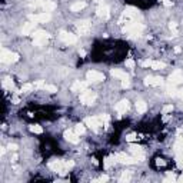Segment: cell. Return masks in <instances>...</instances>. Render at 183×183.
Returning a JSON list of instances; mask_svg holds the SVG:
<instances>
[{
    "mask_svg": "<svg viewBox=\"0 0 183 183\" xmlns=\"http://www.w3.org/2000/svg\"><path fill=\"white\" fill-rule=\"evenodd\" d=\"M115 160L119 163H123V165H134V163H137L139 160H137V158H130V156H127L126 153H116L115 154Z\"/></svg>",
    "mask_w": 183,
    "mask_h": 183,
    "instance_id": "52a82bcc",
    "label": "cell"
},
{
    "mask_svg": "<svg viewBox=\"0 0 183 183\" xmlns=\"http://www.w3.org/2000/svg\"><path fill=\"white\" fill-rule=\"evenodd\" d=\"M134 64H136V63H134V60H133V59H127V60H126V66H127V67H130V69H133V67H134Z\"/></svg>",
    "mask_w": 183,
    "mask_h": 183,
    "instance_id": "ab89813d",
    "label": "cell"
},
{
    "mask_svg": "<svg viewBox=\"0 0 183 183\" xmlns=\"http://www.w3.org/2000/svg\"><path fill=\"white\" fill-rule=\"evenodd\" d=\"M84 123L90 127L93 132H99V126H103L102 125V122H100V119H99V116L97 117H86L84 119Z\"/></svg>",
    "mask_w": 183,
    "mask_h": 183,
    "instance_id": "9c48e42d",
    "label": "cell"
},
{
    "mask_svg": "<svg viewBox=\"0 0 183 183\" xmlns=\"http://www.w3.org/2000/svg\"><path fill=\"white\" fill-rule=\"evenodd\" d=\"M49 167L53 172H56V173H59V175H62V176H64L69 172L66 169V166H64V160H60V159H54V160L49 162Z\"/></svg>",
    "mask_w": 183,
    "mask_h": 183,
    "instance_id": "3957f363",
    "label": "cell"
},
{
    "mask_svg": "<svg viewBox=\"0 0 183 183\" xmlns=\"http://www.w3.org/2000/svg\"><path fill=\"white\" fill-rule=\"evenodd\" d=\"M30 21H34V23H46V21L52 20V14L49 12H42V13H36V14H29Z\"/></svg>",
    "mask_w": 183,
    "mask_h": 183,
    "instance_id": "5b68a950",
    "label": "cell"
},
{
    "mask_svg": "<svg viewBox=\"0 0 183 183\" xmlns=\"http://www.w3.org/2000/svg\"><path fill=\"white\" fill-rule=\"evenodd\" d=\"M33 84H30V83H26V84H23L21 86V89H20V93H30V91L33 90Z\"/></svg>",
    "mask_w": 183,
    "mask_h": 183,
    "instance_id": "83f0119b",
    "label": "cell"
},
{
    "mask_svg": "<svg viewBox=\"0 0 183 183\" xmlns=\"http://www.w3.org/2000/svg\"><path fill=\"white\" fill-rule=\"evenodd\" d=\"M126 140H127V142H133V140H136V134H134V133H129L127 136H126Z\"/></svg>",
    "mask_w": 183,
    "mask_h": 183,
    "instance_id": "b9f144b4",
    "label": "cell"
},
{
    "mask_svg": "<svg viewBox=\"0 0 183 183\" xmlns=\"http://www.w3.org/2000/svg\"><path fill=\"white\" fill-rule=\"evenodd\" d=\"M166 91H167V95L172 96V97H175V96H177V89L175 88V84H167V88H166Z\"/></svg>",
    "mask_w": 183,
    "mask_h": 183,
    "instance_id": "484cf974",
    "label": "cell"
},
{
    "mask_svg": "<svg viewBox=\"0 0 183 183\" xmlns=\"http://www.w3.org/2000/svg\"><path fill=\"white\" fill-rule=\"evenodd\" d=\"M86 79H88L89 83H97V82H103L104 80V75L100 73V72L96 70H90L86 73Z\"/></svg>",
    "mask_w": 183,
    "mask_h": 183,
    "instance_id": "ba28073f",
    "label": "cell"
},
{
    "mask_svg": "<svg viewBox=\"0 0 183 183\" xmlns=\"http://www.w3.org/2000/svg\"><path fill=\"white\" fill-rule=\"evenodd\" d=\"M129 107H130V103L127 100H120V102L115 106V110L119 113V116H122V115H125V113L129 110Z\"/></svg>",
    "mask_w": 183,
    "mask_h": 183,
    "instance_id": "5bb4252c",
    "label": "cell"
},
{
    "mask_svg": "<svg viewBox=\"0 0 183 183\" xmlns=\"http://www.w3.org/2000/svg\"><path fill=\"white\" fill-rule=\"evenodd\" d=\"M4 153H6V149H4V147H2V150H0V154H2V156H3Z\"/></svg>",
    "mask_w": 183,
    "mask_h": 183,
    "instance_id": "db71d44e",
    "label": "cell"
},
{
    "mask_svg": "<svg viewBox=\"0 0 183 183\" xmlns=\"http://www.w3.org/2000/svg\"><path fill=\"white\" fill-rule=\"evenodd\" d=\"M116 162V160H115V159H112V158H106L104 159V167H106V169H110V167L113 166V163Z\"/></svg>",
    "mask_w": 183,
    "mask_h": 183,
    "instance_id": "1f68e13d",
    "label": "cell"
},
{
    "mask_svg": "<svg viewBox=\"0 0 183 183\" xmlns=\"http://www.w3.org/2000/svg\"><path fill=\"white\" fill-rule=\"evenodd\" d=\"M64 139L67 142H70V143H79V134L76 133L75 130H66L64 132Z\"/></svg>",
    "mask_w": 183,
    "mask_h": 183,
    "instance_id": "ac0fdd59",
    "label": "cell"
},
{
    "mask_svg": "<svg viewBox=\"0 0 183 183\" xmlns=\"http://www.w3.org/2000/svg\"><path fill=\"white\" fill-rule=\"evenodd\" d=\"M143 29H145L143 23H137V21H134V20H130V21H127L126 26L123 27V32L130 34V36H140Z\"/></svg>",
    "mask_w": 183,
    "mask_h": 183,
    "instance_id": "6da1fadb",
    "label": "cell"
},
{
    "mask_svg": "<svg viewBox=\"0 0 183 183\" xmlns=\"http://www.w3.org/2000/svg\"><path fill=\"white\" fill-rule=\"evenodd\" d=\"M129 150H130V153L133 154L134 158H137V160H139V162H142V160H143V159H145V153H143V149H142L140 146H136V145H130Z\"/></svg>",
    "mask_w": 183,
    "mask_h": 183,
    "instance_id": "4fadbf2b",
    "label": "cell"
},
{
    "mask_svg": "<svg viewBox=\"0 0 183 183\" xmlns=\"http://www.w3.org/2000/svg\"><path fill=\"white\" fill-rule=\"evenodd\" d=\"M99 119H100V122H102V125H103L106 129H109V126H110V117H109V115L103 113V115L99 116Z\"/></svg>",
    "mask_w": 183,
    "mask_h": 183,
    "instance_id": "d4e9b609",
    "label": "cell"
},
{
    "mask_svg": "<svg viewBox=\"0 0 183 183\" xmlns=\"http://www.w3.org/2000/svg\"><path fill=\"white\" fill-rule=\"evenodd\" d=\"M156 165H158V166H165L166 162H165L163 159H156Z\"/></svg>",
    "mask_w": 183,
    "mask_h": 183,
    "instance_id": "f6af8a7d",
    "label": "cell"
},
{
    "mask_svg": "<svg viewBox=\"0 0 183 183\" xmlns=\"http://www.w3.org/2000/svg\"><path fill=\"white\" fill-rule=\"evenodd\" d=\"M136 110L139 113H145L146 110H147V104H146V102H143V100H137L136 102Z\"/></svg>",
    "mask_w": 183,
    "mask_h": 183,
    "instance_id": "cb8c5ba5",
    "label": "cell"
},
{
    "mask_svg": "<svg viewBox=\"0 0 183 183\" xmlns=\"http://www.w3.org/2000/svg\"><path fill=\"white\" fill-rule=\"evenodd\" d=\"M75 132H76V133H77V134H79V136H80V134H84V132H86V129H84V126L82 125V123H79V125H76V126H75Z\"/></svg>",
    "mask_w": 183,
    "mask_h": 183,
    "instance_id": "f1b7e54d",
    "label": "cell"
},
{
    "mask_svg": "<svg viewBox=\"0 0 183 183\" xmlns=\"http://www.w3.org/2000/svg\"><path fill=\"white\" fill-rule=\"evenodd\" d=\"M176 165L179 169H183V154H177L176 156Z\"/></svg>",
    "mask_w": 183,
    "mask_h": 183,
    "instance_id": "e575fe53",
    "label": "cell"
},
{
    "mask_svg": "<svg viewBox=\"0 0 183 183\" xmlns=\"http://www.w3.org/2000/svg\"><path fill=\"white\" fill-rule=\"evenodd\" d=\"M45 84H46V83L43 82V80H37V82H36L33 86H34L36 89H43V88H45Z\"/></svg>",
    "mask_w": 183,
    "mask_h": 183,
    "instance_id": "8d00e7d4",
    "label": "cell"
},
{
    "mask_svg": "<svg viewBox=\"0 0 183 183\" xmlns=\"http://www.w3.org/2000/svg\"><path fill=\"white\" fill-rule=\"evenodd\" d=\"M162 2H163V4H165L166 7H170L172 6V2H169V0H162Z\"/></svg>",
    "mask_w": 183,
    "mask_h": 183,
    "instance_id": "7dc6e473",
    "label": "cell"
},
{
    "mask_svg": "<svg viewBox=\"0 0 183 183\" xmlns=\"http://www.w3.org/2000/svg\"><path fill=\"white\" fill-rule=\"evenodd\" d=\"M177 180H179V182H183V175L180 176V177H179V179H177Z\"/></svg>",
    "mask_w": 183,
    "mask_h": 183,
    "instance_id": "9f6ffc18",
    "label": "cell"
},
{
    "mask_svg": "<svg viewBox=\"0 0 183 183\" xmlns=\"http://www.w3.org/2000/svg\"><path fill=\"white\" fill-rule=\"evenodd\" d=\"M169 83L170 84H180V83H183V72L182 70H179V69H176L173 73H172L170 76H169Z\"/></svg>",
    "mask_w": 183,
    "mask_h": 183,
    "instance_id": "8fae6325",
    "label": "cell"
},
{
    "mask_svg": "<svg viewBox=\"0 0 183 183\" xmlns=\"http://www.w3.org/2000/svg\"><path fill=\"white\" fill-rule=\"evenodd\" d=\"M7 149L10 150V152H12V150L14 152V150H17V146H16V145H12V143H10V145L7 146Z\"/></svg>",
    "mask_w": 183,
    "mask_h": 183,
    "instance_id": "bcb514c9",
    "label": "cell"
},
{
    "mask_svg": "<svg viewBox=\"0 0 183 183\" xmlns=\"http://www.w3.org/2000/svg\"><path fill=\"white\" fill-rule=\"evenodd\" d=\"M152 63H153V60H143V62H140V64L143 67H152Z\"/></svg>",
    "mask_w": 183,
    "mask_h": 183,
    "instance_id": "f35d334b",
    "label": "cell"
},
{
    "mask_svg": "<svg viewBox=\"0 0 183 183\" xmlns=\"http://www.w3.org/2000/svg\"><path fill=\"white\" fill-rule=\"evenodd\" d=\"M96 14L99 17H102V19H109V16H110V9H109V6H106V4H99V7L96 9Z\"/></svg>",
    "mask_w": 183,
    "mask_h": 183,
    "instance_id": "9a60e30c",
    "label": "cell"
},
{
    "mask_svg": "<svg viewBox=\"0 0 183 183\" xmlns=\"http://www.w3.org/2000/svg\"><path fill=\"white\" fill-rule=\"evenodd\" d=\"M169 29L173 32V36H176V34H177V32H176V29H177V25H176L175 21H170V23H169Z\"/></svg>",
    "mask_w": 183,
    "mask_h": 183,
    "instance_id": "d590c367",
    "label": "cell"
},
{
    "mask_svg": "<svg viewBox=\"0 0 183 183\" xmlns=\"http://www.w3.org/2000/svg\"><path fill=\"white\" fill-rule=\"evenodd\" d=\"M19 60V54L14 53V52H10V50L3 49L2 53H0V62L4 63V64H10V63H16Z\"/></svg>",
    "mask_w": 183,
    "mask_h": 183,
    "instance_id": "7a4b0ae2",
    "label": "cell"
},
{
    "mask_svg": "<svg viewBox=\"0 0 183 183\" xmlns=\"http://www.w3.org/2000/svg\"><path fill=\"white\" fill-rule=\"evenodd\" d=\"M110 75H112L113 77H117V79H122V80L129 79V75H127L126 72L120 70V69H113V70L110 72Z\"/></svg>",
    "mask_w": 183,
    "mask_h": 183,
    "instance_id": "ffe728a7",
    "label": "cell"
},
{
    "mask_svg": "<svg viewBox=\"0 0 183 183\" xmlns=\"http://www.w3.org/2000/svg\"><path fill=\"white\" fill-rule=\"evenodd\" d=\"M76 29L79 32V34H88L90 30V21L89 20H80L76 23Z\"/></svg>",
    "mask_w": 183,
    "mask_h": 183,
    "instance_id": "7c38bea8",
    "label": "cell"
},
{
    "mask_svg": "<svg viewBox=\"0 0 183 183\" xmlns=\"http://www.w3.org/2000/svg\"><path fill=\"white\" fill-rule=\"evenodd\" d=\"M88 84L89 82L86 80V82H80V80H76L75 83L72 84V90L73 91H83L88 89Z\"/></svg>",
    "mask_w": 183,
    "mask_h": 183,
    "instance_id": "d6986e66",
    "label": "cell"
},
{
    "mask_svg": "<svg viewBox=\"0 0 183 183\" xmlns=\"http://www.w3.org/2000/svg\"><path fill=\"white\" fill-rule=\"evenodd\" d=\"M176 180H177V177L175 176V173H173V172H167L165 182H176Z\"/></svg>",
    "mask_w": 183,
    "mask_h": 183,
    "instance_id": "4dcf8cb0",
    "label": "cell"
},
{
    "mask_svg": "<svg viewBox=\"0 0 183 183\" xmlns=\"http://www.w3.org/2000/svg\"><path fill=\"white\" fill-rule=\"evenodd\" d=\"M64 166H66V169H67V170H70L72 167L75 166V162H73V160H69V162H64Z\"/></svg>",
    "mask_w": 183,
    "mask_h": 183,
    "instance_id": "60d3db41",
    "label": "cell"
},
{
    "mask_svg": "<svg viewBox=\"0 0 183 183\" xmlns=\"http://www.w3.org/2000/svg\"><path fill=\"white\" fill-rule=\"evenodd\" d=\"M16 160H17V154H13V156H12V162L14 163Z\"/></svg>",
    "mask_w": 183,
    "mask_h": 183,
    "instance_id": "f907efd6",
    "label": "cell"
},
{
    "mask_svg": "<svg viewBox=\"0 0 183 183\" xmlns=\"http://www.w3.org/2000/svg\"><path fill=\"white\" fill-rule=\"evenodd\" d=\"M177 97L183 100V89H180V90H177Z\"/></svg>",
    "mask_w": 183,
    "mask_h": 183,
    "instance_id": "c3c4849f",
    "label": "cell"
},
{
    "mask_svg": "<svg viewBox=\"0 0 183 183\" xmlns=\"http://www.w3.org/2000/svg\"><path fill=\"white\" fill-rule=\"evenodd\" d=\"M34 32H36V23H34V21L25 23L23 27H21V34H23V36H29V34L34 33Z\"/></svg>",
    "mask_w": 183,
    "mask_h": 183,
    "instance_id": "e0dca14e",
    "label": "cell"
},
{
    "mask_svg": "<svg viewBox=\"0 0 183 183\" xmlns=\"http://www.w3.org/2000/svg\"><path fill=\"white\" fill-rule=\"evenodd\" d=\"M13 103H14V104L19 103V97H14V99H13Z\"/></svg>",
    "mask_w": 183,
    "mask_h": 183,
    "instance_id": "f5cc1de1",
    "label": "cell"
},
{
    "mask_svg": "<svg viewBox=\"0 0 183 183\" xmlns=\"http://www.w3.org/2000/svg\"><path fill=\"white\" fill-rule=\"evenodd\" d=\"M30 132H33V133H42L43 132V127L42 126H39V125H32L30 126Z\"/></svg>",
    "mask_w": 183,
    "mask_h": 183,
    "instance_id": "f546056e",
    "label": "cell"
},
{
    "mask_svg": "<svg viewBox=\"0 0 183 183\" xmlns=\"http://www.w3.org/2000/svg\"><path fill=\"white\" fill-rule=\"evenodd\" d=\"M86 7V2H76L70 6V10L72 12H80L82 9Z\"/></svg>",
    "mask_w": 183,
    "mask_h": 183,
    "instance_id": "44dd1931",
    "label": "cell"
},
{
    "mask_svg": "<svg viewBox=\"0 0 183 183\" xmlns=\"http://www.w3.org/2000/svg\"><path fill=\"white\" fill-rule=\"evenodd\" d=\"M33 45L34 46H43L46 45V42L50 39V34L47 33V32H45V30H36L33 34Z\"/></svg>",
    "mask_w": 183,
    "mask_h": 183,
    "instance_id": "277c9868",
    "label": "cell"
},
{
    "mask_svg": "<svg viewBox=\"0 0 183 183\" xmlns=\"http://www.w3.org/2000/svg\"><path fill=\"white\" fill-rule=\"evenodd\" d=\"M172 110H173V106H172V104H167V106H165V107H163V115H166V113H170Z\"/></svg>",
    "mask_w": 183,
    "mask_h": 183,
    "instance_id": "74e56055",
    "label": "cell"
},
{
    "mask_svg": "<svg viewBox=\"0 0 183 183\" xmlns=\"http://www.w3.org/2000/svg\"><path fill=\"white\" fill-rule=\"evenodd\" d=\"M152 69H156V70L165 69V63H163V62H153V63H152Z\"/></svg>",
    "mask_w": 183,
    "mask_h": 183,
    "instance_id": "d6a6232c",
    "label": "cell"
},
{
    "mask_svg": "<svg viewBox=\"0 0 183 183\" xmlns=\"http://www.w3.org/2000/svg\"><path fill=\"white\" fill-rule=\"evenodd\" d=\"M107 180H109V176H106V175H104V176H100L99 179L93 180V182H107Z\"/></svg>",
    "mask_w": 183,
    "mask_h": 183,
    "instance_id": "ee69618b",
    "label": "cell"
},
{
    "mask_svg": "<svg viewBox=\"0 0 183 183\" xmlns=\"http://www.w3.org/2000/svg\"><path fill=\"white\" fill-rule=\"evenodd\" d=\"M130 179H132V173L130 172H123L122 173V176L119 177V182H130Z\"/></svg>",
    "mask_w": 183,
    "mask_h": 183,
    "instance_id": "4316f807",
    "label": "cell"
},
{
    "mask_svg": "<svg viewBox=\"0 0 183 183\" xmlns=\"http://www.w3.org/2000/svg\"><path fill=\"white\" fill-rule=\"evenodd\" d=\"M183 133V127H180V129H177V134H179V136H180V134H182Z\"/></svg>",
    "mask_w": 183,
    "mask_h": 183,
    "instance_id": "816d5d0a",
    "label": "cell"
},
{
    "mask_svg": "<svg viewBox=\"0 0 183 183\" xmlns=\"http://www.w3.org/2000/svg\"><path fill=\"white\" fill-rule=\"evenodd\" d=\"M45 89L46 91H50V93H56V91H57V88H56V86H53V84H45Z\"/></svg>",
    "mask_w": 183,
    "mask_h": 183,
    "instance_id": "836d02e7",
    "label": "cell"
},
{
    "mask_svg": "<svg viewBox=\"0 0 183 183\" xmlns=\"http://www.w3.org/2000/svg\"><path fill=\"white\" fill-rule=\"evenodd\" d=\"M96 97H97V95H96L95 91H91V90H83L82 91V95H80V102L83 104H93L95 103V100H96Z\"/></svg>",
    "mask_w": 183,
    "mask_h": 183,
    "instance_id": "8992f818",
    "label": "cell"
},
{
    "mask_svg": "<svg viewBox=\"0 0 183 183\" xmlns=\"http://www.w3.org/2000/svg\"><path fill=\"white\" fill-rule=\"evenodd\" d=\"M3 89H6V90H13L14 89V83H13V80L10 77H4L3 79Z\"/></svg>",
    "mask_w": 183,
    "mask_h": 183,
    "instance_id": "603a6c76",
    "label": "cell"
},
{
    "mask_svg": "<svg viewBox=\"0 0 183 183\" xmlns=\"http://www.w3.org/2000/svg\"><path fill=\"white\" fill-rule=\"evenodd\" d=\"M42 9L45 10V12H52V10H54L56 9V3H53V2H50V0H46L45 3H43Z\"/></svg>",
    "mask_w": 183,
    "mask_h": 183,
    "instance_id": "7402d4cb",
    "label": "cell"
},
{
    "mask_svg": "<svg viewBox=\"0 0 183 183\" xmlns=\"http://www.w3.org/2000/svg\"><path fill=\"white\" fill-rule=\"evenodd\" d=\"M129 86H130V82H129V79H125V80H122V88H123V89L129 88Z\"/></svg>",
    "mask_w": 183,
    "mask_h": 183,
    "instance_id": "7bdbcfd3",
    "label": "cell"
},
{
    "mask_svg": "<svg viewBox=\"0 0 183 183\" xmlns=\"http://www.w3.org/2000/svg\"><path fill=\"white\" fill-rule=\"evenodd\" d=\"M79 54H80V56H82V57H84V56H86V50L80 49V50H79Z\"/></svg>",
    "mask_w": 183,
    "mask_h": 183,
    "instance_id": "681fc988",
    "label": "cell"
},
{
    "mask_svg": "<svg viewBox=\"0 0 183 183\" xmlns=\"http://www.w3.org/2000/svg\"><path fill=\"white\" fill-rule=\"evenodd\" d=\"M175 52L176 53H180V47H175Z\"/></svg>",
    "mask_w": 183,
    "mask_h": 183,
    "instance_id": "11a10c76",
    "label": "cell"
},
{
    "mask_svg": "<svg viewBox=\"0 0 183 183\" xmlns=\"http://www.w3.org/2000/svg\"><path fill=\"white\" fill-rule=\"evenodd\" d=\"M59 39L63 43H66V45H73V43L77 42V36L72 33H67V32H60L59 33Z\"/></svg>",
    "mask_w": 183,
    "mask_h": 183,
    "instance_id": "30bf717a",
    "label": "cell"
},
{
    "mask_svg": "<svg viewBox=\"0 0 183 183\" xmlns=\"http://www.w3.org/2000/svg\"><path fill=\"white\" fill-rule=\"evenodd\" d=\"M145 84L146 86H162L163 79L158 77V76H147L145 79Z\"/></svg>",
    "mask_w": 183,
    "mask_h": 183,
    "instance_id": "2e32d148",
    "label": "cell"
}]
</instances>
